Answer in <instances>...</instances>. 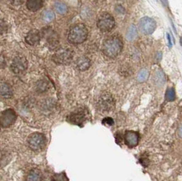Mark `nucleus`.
<instances>
[{
	"label": "nucleus",
	"mask_w": 182,
	"mask_h": 181,
	"mask_svg": "<svg viewBox=\"0 0 182 181\" xmlns=\"http://www.w3.org/2000/svg\"><path fill=\"white\" fill-rule=\"evenodd\" d=\"M157 56H158V58H157V60H160L162 57V53H157Z\"/></svg>",
	"instance_id": "c756f323"
},
{
	"label": "nucleus",
	"mask_w": 182,
	"mask_h": 181,
	"mask_svg": "<svg viewBox=\"0 0 182 181\" xmlns=\"http://www.w3.org/2000/svg\"><path fill=\"white\" fill-rule=\"evenodd\" d=\"M167 39H168V41H169V46L170 47H172V42H171V36L169 34H167Z\"/></svg>",
	"instance_id": "c85d7f7f"
},
{
	"label": "nucleus",
	"mask_w": 182,
	"mask_h": 181,
	"mask_svg": "<svg viewBox=\"0 0 182 181\" xmlns=\"http://www.w3.org/2000/svg\"><path fill=\"white\" fill-rule=\"evenodd\" d=\"M55 19V14L51 10H45L42 13V19L46 23H50Z\"/></svg>",
	"instance_id": "412c9836"
},
{
	"label": "nucleus",
	"mask_w": 182,
	"mask_h": 181,
	"mask_svg": "<svg viewBox=\"0 0 182 181\" xmlns=\"http://www.w3.org/2000/svg\"><path fill=\"white\" fill-rule=\"evenodd\" d=\"M40 33L36 29H32L27 34L25 40L26 42L29 45H35L40 42Z\"/></svg>",
	"instance_id": "f8f14e48"
},
{
	"label": "nucleus",
	"mask_w": 182,
	"mask_h": 181,
	"mask_svg": "<svg viewBox=\"0 0 182 181\" xmlns=\"http://www.w3.org/2000/svg\"><path fill=\"white\" fill-rule=\"evenodd\" d=\"M103 123H105V124H107L108 125H111L113 124V120L111 118H105L103 119Z\"/></svg>",
	"instance_id": "bb28decb"
},
{
	"label": "nucleus",
	"mask_w": 182,
	"mask_h": 181,
	"mask_svg": "<svg viewBox=\"0 0 182 181\" xmlns=\"http://www.w3.org/2000/svg\"><path fill=\"white\" fill-rule=\"evenodd\" d=\"M115 19L110 14L104 13L98 18L97 26L102 32H108L113 29L115 26Z\"/></svg>",
	"instance_id": "423d86ee"
},
{
	"label": "nucleus",
	"mask_w": 182,
	"mask_h": 181,
	"mask_svg": "<svg viewBox=\"0 0 182 181\" xmlns=\"http://www.w3.org/2000/svg\"><path fill=\"white\" fill-rule=\"evenodd\" d=\"M43 34H44L45 38L47 39L48 43L50 44V45H55V44H57V42H58L57 36L55 33L52 31V30L49 29L47 30V31H44V33L43 32Z\"/></svg>",
	"instance_id": "dca6fc26"
},
{
	"label": "nucleus",
	"mask_w": 182,
	"mask_h": 181,
	"mask_svg": "<svg viewBox=\"0 0 182 181\" xmlns=\"http://www.w3.org/2000/svg\"><path fill=\"white\" fill-rule=\"evenodd\" d=\"M48 83L44 80H40V82H38L37 85H36V90H38L39 93H43L48 89Z\"/></svg>",
	"instance_id": "5701e85b"
},
{
	"label": "nucleus",
	"mask_w": 182,
	"mask_h": 181,
	"mask_svg": "<svg viewBox=\"0 0 182 181\" xmlns=\"http://www.w3.org/2000/svg\"><path fill=\"white\" fill-rule=\"evenodd\" d=\"M86 119V111L83 108L76 110L68 117L69 122L76 125H81Z\"/></svg>",
	"instance_id": "9d476101"
},
{
	"label": "nucleus",
	"mask_w": 182,
	"mask_h": 181,
	"mask_svg": "<svg viewBox=\"0 0 182 181\" xmlns=\"http://www.w3.org/2000/svg\"><path fill=\"white\" fill-rule=\"evenodd\" d=\"M27 144L29 148L34 150H40L46 144L44 135L40 133L36 132L32 134L27 139Z\"/></svg>",
	"instance_id": "39448f33"
},
{
	"label": "nucleus",
	"mask_w": 182,
	"mask_h": 181,
	"mask_svg": "<svg viewBox=\"0 0 182 181\" xmlns=\"http://www.w3.org/2000/svg\"><path fill=\"white\" fill-rule=\"evenodd\" d=\"M55 107V103L52 100H47L44 102V104L42 105V110L44 111H51Z\"/></svg>",
	"instance_id": "393cba45"
},
{
	"label": "nucleus",
	"mask_w": 182,
	"mask_h": 181,
	"mask_svg": "<svg viewBox=\"0 0 182 181\" xmlns=\"http://www.w3.org/2000/svg\"><path fill=\"white\" fill-rule=\"evenodd\" d=\"M17 119V114L13 109H7L4 110L1 114L0 121L2 127H9L15 122Z\"/></svg>",
	"instance_id": "6e6552de"
},
{
	"label": "nucleus",
	"mask_w": 182,
	"mask_h": 181,
	"mask_svg": "<svg viewBox=\"0 0 182 181\" xmlns=\"http://www.w3.org/2000/svg\"><path fill=\"white\" fill-rule=\"evenodd\" d=\"M138 27L144 34H151L156 28V21L150 17H143L139 21Z\"/></svg>",
	"instance_id": "0eeeda50"
},
{
	"label": "nucleus",
	"mask_w": 182,
	"mask_h": 181,
	"mask_svg": "<svg viewBox=\"0 0 182 181\" xmlns=\"http://www.w3.org/2000/svg\"><path fill=\"white\" fill-rule=\"evenodd\" d=\"M178 134H179V135H180V137L182 138V124L180 125V127H179V129H178Z\"/></svg>",
	"instance_id": "cd10ccee"
},
{
	"label": "nucleus",
	"mask_w": 182,
	"mask_h": 181,
	"mask_svg": "<svg viewBox=\"0 0 182 181\" xmlns=\"http://www.w3.org/2000/svg\"><path fill=\"white\" fill-rule=\"evenodd\" d=\"M27 68V61L25 57L18 55L11 63V70L14 74H21Z\"/></svg>",
	"instance_id": "1a4fd4ad"
},
{
	"label": "nucleus",
	"mask_w": 182,
	"mask_h": 181,
	"mask_svg": "<svg viewBox=\"0 0 182 181\" xmlns=\"http://www.w3.org/2000/svg\"><path fill=\"white\" fill-rule=\"evenodd\" d=\"M76 65L78 70L85 71L90 67V61L87 57H81L77 59Z\"/></svg>",
	"instance_id": "ddd939ff"
},
{
	"label": "nucleus",
	"mask_w": 182,
	"mask_h": 181,
	"mask_svg": "<svg viewBox=\"0 0 182 181\" xmlns=\"http://www.w3.org/2000/svg\"><path fill=\"white\" fill-rule=\"evenodd\" d=\"M0 91H1V95L2 97L4 98H10L13 95V91L10 87L8 85L7 83H2L1 87H0Z\"/></svg>",
	"instance_id": "f3484780"
},
{
	"label": "nucleus",
	"mask_w": 182,
	"mask_h": 181,
	"mask_svg": "<svg viewBox=\"0 0 182 181\" xmlns=\"http://www.w3.org/2000/svg\"><path fill=\"white\" fill-rule=\"evenodd\" d=\"M138 141V135L135 131H127L125 134L126 144L129 147H135L137 145Z\"/></svg>",
	"instance_id": "9b49d317"
},
{
	"label": "nucleus",
	"mask_w": 182,
	"mask_h": 181,
	"mask_svg": "<svg viewBox=\"0 0 182 181\" xmlns=\"http://www.w3.org/2000/svg\"><path fill=\"white\" fill-rule=\"evenodd\" d=\"M137 36V29L134 25H131L127 29L126 37L128 41H132Z\"/></svg>",
	"instance_id": "a211bd4d"
},
{
	"label": "nucleus",
	"mask_w": 182,
	"mask_h": 181,
	"mask_svg": "<svg viewBox=\"0 0 182 181\" xmlns=\"http://www.w3.org/2000/svg\"><path fill=\"white\" fill-rule=\"evenodd\" d=\"M165 98L167 101H169V102L174 101L175 99V90L173 88H169L167 90H166Z\"/></svg>",
	"instance_id": "b1692460"
},
{
	"label": "nucleus",
	"mask_w": 182,
	"mask_h": 181,
	"mask_svg": "<svg viewBox=\"0 0 182 181\" xmlns=\"http://www.w3.org/2000/svg\"><path fill=\"white\" fill-rule=\"evenodd\" d=\"M154 82L157 86H162L166 82L165 76L163 72L160 70L157 71L154 75Z\"/></svg>",
	"instance_id": "6ab92c4d"
},
{
	"label": "nucleus",
	"mask_w": 182,
	"mask_h": 181,
	"mask_svg": "<svg viewBox=\"0 0 182 181\" xmlns=\"http://www.w3.org/2000/svg\"><path fill=\"white\" fill-rule=\"evenodd\" d=\"M123 49V43L120 39L115 36L108 38L104 42L102 46L103 53L108 57H117Z\"/></svg>",
	"instance_id": "f257e3e1"
},
{
	"label": "nucleus",
	"mask_w": 182,
	"mask_h": 181,
	"mask_svg": "<svg viewBox=\"0 0 182 181\" xmlns=\"http://www.w3.org/2000/svg\"><path fill=\"white\" fill-rule=\"evenodd\" d=\"M149 75V72L147 69H142L139 71L138 74L137 75V80L139 83L144 82V81L147 79Z\"/></svg>",
	"instance_id": "4be33fe9"
},
{
	"label": "nucleus",
	"mask_w": 182,
	"mask_h": 181,
	"mask_svg": "<svg viewBox=\"0 0 182 181\" xmlns=\"http://www.w3.org/2000/svg\"><path fill=\"white\" fill-rule=\"evenodd\" d=\"M88 30L83 24H77L72 27L69 31L68 39L72 44L83 43L87 38Z\"/></svg>",
	"instance_id": "f03ea898"
},
{
	"label": "nucleus",
	"mask_w": 182,
	"mask_h": 181,
	"mask_svg": "<svg viewBox=\"0 0 182 181\" xmlns=\"http://www.w3.org/2000/svg\"><path fill=\"white\" fill-rule=\"evenodd\" d=\"M42 173L38 169H34L27 174V181H42Z\"/></svg>",
	"instance_id": "2eb2a0df"
},
{
	"label": "nucleus",
	"mask_w": 182,
	"mask_h": 181,
	"mask_svg": "<svg viewBox=\"0 0 182 181\" xmlns=\"http://www.w3.org/2000/svg\"><path fill=\"white\" fill-rule=\"evenodd\" d=\"M96 105L99 111L102 113H108L114 108L115 100L110 93L104 92L99 96Z\"/></svg>",
	"instance_id": "7ed1b4c3"
},
{
	"label": "nucleus",
	"mask_w": 182,
	"mask_h": 181,
	"mask_svg": "<svg viewBox=\"0 0 182 181\" xmlns=\"http://www.w3.org/2000/svg\"><path fill=\"white\" fill-rule=\"evenodd\" d=\"M51 181H68L67 178L63 174H57L54 175Z\"/></svg>",
	"instance_id": "a878e982"
},
{
	"label": "nucleus",
	"mask_w": 182,
	"mask_h": 181,
	"mask_svg": "<svg viewBox=\"0 0 182 181\" xmlns=\"http://www.w3.org/2000/svg\"><path fill=\"white\" fill-rule=\"evenodd\" d=\"M26 5L29 10L35 12L42 6V0H27Z\"/></svg>",
	"instance_id": "4468645a"
},
{
	"label": "nucleus",
	"mask_w": 182,
	"mask_h": 181,
	"mask_svg": "<svg viewBox=\"0 0 182 181\" xmlns=\"http://www.w3.org/2000/svg\"><path fill=\"white\" fill-rule=\"evenodd\" d=\"M73 54L67 48H61L57 50L52 57L53 61L58 65H68L72 61Z\"/></svg>",
	"instance_id": "20e7f679"
},
{
	"label": "nucleus",
	"mask_w": 182,
	"mask_h": 181,
	"mask_svg": "<svg viewBox=\"0 0 182 181\" xmlns=\"http://www.w3.org/2000/svg\"><path fill=\"white\" fill-rule=\"evenodd\" d=\"M54 6L56 11L60 14H64L68 10V8L66 6V5L62 2H55Z\"/></svg>",
	"instance_id": "aec40b11"
}]
</instances>
